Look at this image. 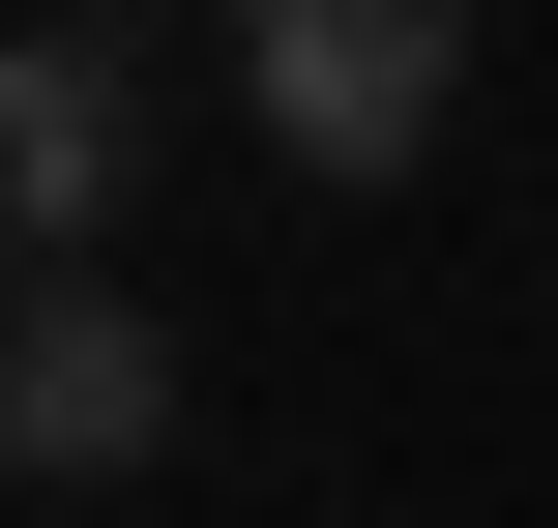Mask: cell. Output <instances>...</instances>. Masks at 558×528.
I'll return each instance as SVG.
<instances>
[{"mask_svg": "<svg viewBox=\"0 0 558 528\" xmlns=\"http://www.w3.org/2000/svg\"><path fill=\"white\" fill-rule=\"evenodd\" d=\"M206 59H235V118L294 176H412L471 118V0H206Z\"/></svg>", "mask_w": 558, "mask_h": 528, "instance_id": "1", "label": "cell"}, {"mask_svg": "<svg viewBox=\"0 0 558 528\" xmlns=\"http://www.w3.org/2000/svg\"><path fill=\"white\" fill-rule=\"evenodd\" d=\"M147 441H177V323H147L118 265H29V323H0V470L88 500V470H147Z\"/></svg>", "mask_w": 558, "mask_h": 528, "instance_id": "2", "label": "cell"}, {"mask_svg": "<svg viewBox=\"0 0 558 528\" xmlns=\"http://www.w3.org/2000/svg\"><path fill=\"white\" fill-rule=\"evenodd\" d=\"M118 176H147V59H118L88 0H29V59H0V206H29V265H88Z\"/></svg>", "mask_w": 558, "mask_h": 528, "instance_id": "3", "label": "cell"}, {"mask_svg": "<svg viewBox=\"0 0 558 528\" xmlns=\"http://www.w3.org/2000/svg\"><path fill=\"white\" fill-rule=\"evenodd\" d=\"M88 29H118V0H88Z\"/></svg>", "mask_w": 558, "mask_h": 528, "instance_id": "4", "label": "cell"}]
</instances>
